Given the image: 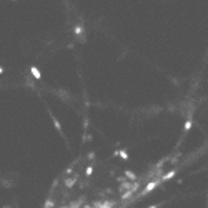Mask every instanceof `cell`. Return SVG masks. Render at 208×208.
Masks as SVG:
<instances>
[{
    "mask_svg": "<svg viewBox=\"0 0 208 208\" xmlns=\"http://www.w3.org/2000/svg\"><path fill=\"white\" fill-rule=\"evenodd\" d=\"M177 175V172L173 170V172H170V173H167V175H163V178H162V182H167V180H170L172 177H175Z\"/></svg>",
    "mask_w": 208,
    "mask_h": 208,
    "instance_id": "3",
    "label": "cell"
},
{
    "mask_svg": "<svg viewBox=\"0 0 208 208\" xmlns=\"http://www.w3.org/2000/svg\"><path fill=\"white\" fill-rule=\"evenodd\" d=\"M3 73V70H2V67H0V75H2Z\"/></svg>",
    "mask_w": 208,
    "mask_h": 208,
    "instance_id": "8",
    "label": "cell"
},
{
    "mask_svg": "<svg viewBox=\"0 0 208 208\" xmlns=\"http://www.w3.org/2000/svg\"><path fill=\"white\" fill-rule=\"evenodd\" d=\"M32 75L35 77L37 80H40V78H42V73H40V70H38L37 67H32Z\"/></svg>",
    "mask_w": 208,
    "mask_h": 208,
    "instance_id": "2",
    "label": "cell"
},
{
    "mask_svg": "<svg viewBox=\"0 0 208 208\" xmlns=\"http://www.w3.org/2000/svg\"><path fill=\"white\" fill-rule=\"evenodd\" d=\"M157 185H158V182H152V183H148L147 187H145V190L142 191V195H147V193H150L153 190V188H157Z\"/></svg>",
    "mask_w": 208,
    "mask_h": 208,
    "instance_id": "1",
    "label": "cell"
},
{
    "mask_svg": "<svg viewBox=\"0 0 208 208\" xmlns=\"http://www.w3.org/2000/svg\"><path fill=\"white\" fill-rule=\"evenodd\" d=\"M190 127H191V123L187 122V123H185V130H190Z\"/></svg>",
    "mask_w": 208,
    "mask_h": 208,
    "instance_id": "6",
    "label": "cell"
},
{
    "mask_svg": "<svg viewBox=\"0 0 208 208\" xmlns=\"http://www.w3.org/2000/svg\"><path fill=\"white\" fill-rule=\"evenodd\" d=\"M120 157H122V158H127V157H128V155H127V153H125V152H120Z\"/></svg>",
    "mask_w": 208,
    "mask_h": 208,
    "instance_id": "7",
    "label": "cell"
},
{
    "mask_svg": "<svg viewBox=\"0 0 208 208\" xmlns=\"http://www.w3.org/2000/svg\"><path fill=\"white\" fill-rule=\"evenodd\" d=\"M92 173H93V167H92V165H90L88 168H87V177H90V175H92Z\"/></svg>",
    "mask_w": 208,
    "mask_h": 208,
    "instance_id": "4",
    "label": "cell"
},
{
    "mask_svg": "<svg viewBox=\"0 0 208 208\" xmlns=\"http://www.w3.org/2000/svg\"><path fill=\"white\" fill-rule=\"evenodd\" d=\"M150 208H157V206H155V205H153V206H150Z\"/></svg>",
    "mask_w": 208,
    "mask_h": 208,
    "instance_id": "9",
    "label": "cell"
},
{
    "mask_svg": "<svg viewBox=\"0 0 208 208\" xmlns=\"http://www.w3.org/2000/svg\"><path fill=\"white\" fill-rule=\"evenodd\" d=\"M127 177H130V180H135V175L132 172H127Z\"/></svg>",
    "mask_w": 208,
    "mask_h": 208,
    "instance_id": "5",
    "label": "cell"
}]
</instances>
